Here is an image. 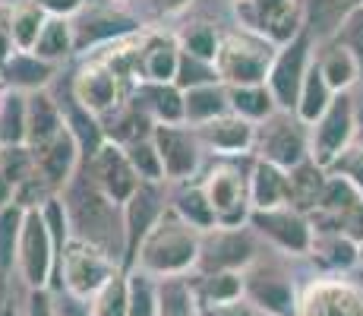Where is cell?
I'll use <instances>...</instances> for the list:
<instances>
[{"instance_id": "6da1fadb", "label": "cell", "mask_w": 363, "mask_h": 316, "mask_svg": "<svg viewBox=\"0 0 363 316\" xmlns=\"http://www.w3.org/2000/svg\"><path fill=\"white\" fill-rule=\"evenodd\" d=\"M67 215L73 224V234L82 241L95 244L99 250H104L108 256H114L123 266V250H127V234H123V206H117L114 200L99 190L89 171L79 180L67 184Z\"/></svg>"}, {"instance_id": "7a4b0ae2", "label": "cell", "mask_w": 363, "mask_h": 316, "mask_svg": "<svg viewBox=\"0 0 363 316\" xmlns=\"http://www.w3.org/2000/svg\"><path fill=\"white\" fill-rule=\"evenodd\" d=\"M199 247H202V231H196L190 222H184L174 209H164L162 219L155 222V228L145 234L133 269L149 272L155 278L190 276L199 266Z\"/></svg>"}, {"instance_id": "3957f363", "label": "cell", "mask_w": 363, "mask_h": 316, "mask_svg": "<svg viewBox=\"0 0 363 316\" xmlns=\"http://www.w3.org/2000/svg\"><path fill=\"white\" fill-rule=\"evenodd\" d=\"M275 45L256 32H231L221 38L215 70L225 86H262L269 80Z\"/></svg>"}, {"instance_id": "277c9868", "label": "cell", "mask_w": 363, "mask_h": 316, "mask_svg": "<svg viewBox=\"0 0 363 316\" xmlns=\"http://www.w3.org/2000/svg\"><path fill=\"white\" fill-rule=\"evenodd\" d=\"M117 269H123V266L117 263L114 256H108V253L99 250L95 244L73 234L69 244L64 247V256H60L54 291H67V294H73V298L89 300Z\"/></svg>"}, {"instance_id": "5b68a950", "label": "cell", "mask_w": 363, "mask_h": 316, "mask_svg": "<svg viewBox=\"0 0 363 316\" xmlns=\"http://www.w3.org/2000/svg\"><path fill=\"white\" fill-rule=\"evenodd\" d=\"M16 269L29 291H54V272H57V247H54L51 228L45 222L41 209L26 212L23 234H19V253H16Z\"/></svg>"}, {"instance_id": "8992f818", "label": "cell", "mask_w": 363, "mask_h": 316, "mask_svg": "<svg viewBox=\"0 0 363 316\" xmlns=\"http://www.w3.org/2000/svg\"><path fill=\"white\" fill-rule=\"evenodd\" d=\"M237 16L250 32L262 35L278 48L306 29L303 0H237Z\"/></svg>"}, {"instance_id": "52a82bcc", "label": "cell", "mask_w": 363, "mask_h": 316, "mask_svg": "<svg viewBox=\"0 0 363 316\" xmlns=\"http://www.w3.org/2000/svg\"><path fill=\"white\" fill-rule=\"evenodd\" d=\"M357 130V108H354L351 95L338 92L329 102L325 114L313 124V136H310V158L316 165H323L329 171V165L341 152L351 146V136Z\"/></svg>"}, {"instance_id": "ba28073f", "label": "cell", "mask_w": 363, "mask_h": 316, "mask_svg": "<svg viewBox=\"0 0 363 316\" xmlns=\"http://www.w3.org/2000/svg\"><path fill=\"white\" fill-rule=\"evenodd\" d=\"M259 126L262 130L256 133V149H259L262 161H272V165L291 171L303 158H310V139H306V130H303L306 124L297 114L291 117L288 111H281V114L275 111Z\"/></svg>"}, {"instance_id": "9c48e42d", "label": "cell", "mask_w": 363, "mask_h": 316, "mask_svg": "<svg viewBox=\"0 0 363 316\" xmlns=\"http://www.w3.org/2000/svg\"><path fill=\"white\" fill-rule=\"evenodd\" d=\"M310 63H313L310 60V32L306 29L275 51V60H272L265 86H269V92L275 95L278 111L297 108V98H300V89H303Z\"/></svg>"}, {"instance_id": "30bf717a", "label": "cell", "mask_w": 363, "mask_h": 316, "mask_svg": "<svg viewBox=\"0 0 363 316\" xmlns=\"http://www.w3.org/2000/svg\"><path fill=\"white\" fill-rule=\"evenodd\" d=\"M243 300L265 316H300V294L294 282L278 269L250 266L243 272Z\"/></svg>"}, {"instance_id": "8fae6325", "label": "cell", "mask_w": 363, "mask_h": 316, "mask_svg": "<svg viewBox=\"0 0 363 316\" xmlns=\"http://www.w3.org/2000/svg\"><path fill=\"white\" fill-rule=\"evenodd\" d=\"M250 228L262 234L269 244L284 250L288 256H303L313 247V222L294 206H278V209H253L250 212Z\"/></svg>"}, {"instance_id": "7c38bea8", "label": "cell", "mask_w": 363, "mask_h": 316, "mask_svg": "<svg viewBox=\"0 0 363 316\" xmlns=\"http://www.w3.org/2000/svg\"><path fill=\"white\" fill-rule=\"evenodd\" d=\"M256 263V244L243 228H215L202 234L196 272H247Z\"/></svg>"}, {"instance_id": "4fadbf2b", "label": "cell", "mask_w": 363, "mask_h": 316, "mask_svg": "<svg viewBox=\"0 0 363 316\" xmlns=\"http://www.w3.org/2000/svg\"><path fill=\"white\" fill-rule=\"evenodd\" d=\"M89 178H92L101 193L108 196V200H114L117 206H123L139 190V184H143L130 156H127V146L114 143V139H104L101 149L89 158Z\"/></svg>"}, {"instance_id": "5bb4252c", "label": "cell", "mask_w": 363, "mask_h": 316, "mask_svg": "<svg viewBox=\"0 0 363 316\" xmlns=\"http://www.w3.org/2000/svg\"><path fill=\"white\" fill-rule=\"evenodd\" d=\"M208 202L215 209V219H218V228H243L250 222V187L243 184V178L234 171V168H215L208 171L206 184Z\"/></svg>"}, {"instance_id": "9a60e30c", "label": "cell", "mask_w": 363, "mask_h": 316, "mask_svg": "<svg viewBox=\"0 0 363 316\" xmlns=\"http://www.w3.org/2000/svg\"><path fill=\"white\" fill-rule=\"evenodd\" d=\"M164 212V202H162V193L152 180H143L139 190L123 202V234H127V250H123V269H133L136 263V253L143 247L145 234L155 228V222L162 219Z\"/></svg>"}, {"instance_id": "2e32d148", "label": "cell", "mask_w": 363, "mask_h": 316, "mask_svg": "<svg viewBox=\"0 0 363 316\" xmlns=\"http://www.w3.org/2000/svg\"><path fill=\"white\" fill-rule=\"evenodd\" d=\"M300 316H363V288L345 278H316L300 298Z\"/></svg>"}, {"instance_id": "e0dca14e", "label": "cell", "mask_w": 363, "mask_h": 316, "mask_svg": "<svg viewBox=\"0 0 363 316\" xmlns=\"http://www.w3.org/2000/svg\"><path fill=\"white\" fill-rule=\"evenodd\" d=\"M152 139H155L158 152H162L167 180L193 178V171L199 165V146H202L196 130H186L180 124H155L152 126Z\"/></svg>"}, {"instance_id": "ac0fdd59", "label": "cell", "mask_w": 363, "mask_h": 316, "mask_svg": "<svg viewBox=\"0 0 363 316\" xmlns=\"http://www.w3.org/2000/svg\"><path fill=\"white\" fill-rule=\"evenodd\" d=\"M73 98L95 117L111 114V111L121 108V73L108 60L89 63L76 76Z\"/></svg>"}, {"instance_id": "d6986e66", "label": "cell", "mask_w": 363, "mask_h": 316, "mask_svg": "<svg viewBox=\"0 0 363 316\" xmlns=\"http://www.w3.org/2000/svg\"><path fill=\"white\" fill-rule=\"evenodd\" d=\"M196 136L206 149L218 152V156H240V152H250L256 146V124L228 111V114L215 117V121L199 124Z\"/></svg>"}, {"instance_id": "ffe728a7", "label": "cell", "mask_w": 363, "mask_h": 316, "mask_svg": "<svg viewBox=\"0 0 363 316\" xmlns=\"http://www.w3.org/2000/svg\"><path fill=\"white\" fill-rule=\"evenodd\" d=\"M79 156H82L79 143H76V136L64 126V130H60L48 146L35 149V168H38V174L54 190H64L69 180H73V171H76Z\"/></svg>"}, {"instance_id": "44dd1931", "label": "cell", "mask_w": 363, "mask_h": 316, "mask_svg": "<svg viewBox=\"0 0 363 316\" xmlns=\"http://www.w3.org/2000/svg\"><path fill=\"white\" fill-rule=\"evenodd\" d=\"M64 126H67L64 111H60V104L45 89L29 92V104H26V146L32 152L48 146Z\"/></svg>"}, {"instance_id": "7402d4cb", "label": "cell", "mask_w": 363, "mask_h": 316, "mask_svg": "<svg viewBox=\"0 0 363 316\" xmlns=\"http://www.w3.org/2000/svg\"><path fill=\"white\" fill-rule=\"evenodd\" d=\"M325 168L316 165L313 158H303L300 165H294L288 171V206H294L297 212H313V209L319 206V200H323V190H325Z\"/></svg>"}, {"instance_id": "603a6c76", "label": "cell", "mask_w": 363, "mask_h": 316, "mask_svg": "<svg viewBox=\"0 0 363 316\" xmlns=\"http://www.w3.org/2000/svg\"><path fill=\"white\" fill-rule=\"evenodd\" d=\"M250 206L253 209H278V206H288V171L272 161H262L253 168L250 174Z\"/></svg>"}, {"instance_id": "cb8c5ba5", "label": "cell", "mask_w": 363, "mask_h": 316, "mask_svg": "<svg viewBox=\"0 0 363 316\" xmlns=\"http://www.w3.org/2000/svg\"><path fill=\"white\" fill-rule=\"evenodd\" d=\"M313 259L329 272H351L360 263V244L338 231H316L313 234Z\"/></svg>"}, {"instance_id": "d4e9b609", "label": "cell", "mask_w": 363, "mask_h": 316, "mask_svg": "<svg viewBox=\"0 0 363 316\" xmlns=\"http://www.w3.org/2000/svg\"><path fill=\"white\" fill-rule=\"evenodd\" d=\"M139 108L158 124H186L184 121V89L177 82H143Z\"/></svg>"}, {"instance_id": "484cf974", "label": "cell", "mask_w": 363, "mask_h": 316, "mask_svg": "<svg viewBox=\"0 0 363 316\" xmlns=\"http://www.w3.org/2000/svg\"><path fill=\"white\" fill-rule=\"evenodd\" d=\"M180 67V45L174 38H152L139 48L143 82H174Z\"/></svg>"}, {"instance_id": "4316f807", "label": "cell", "mask_w": 363, "mask_h": 316, "mask_svg": "<svg viewBox=\"0 0 363 316\" xmlns=\"http://www.w3.org/2000/svg\"><path fill=\"white\" fill-rule=\"evenodd\" d=\"M228 111H231V102H228V86H221V82H206V86L184 92V121L193 126L215 121Z\"/></svg>"}, {"instance_id": "83f0119b", "label": "cell", "mask_w": 363, "mask_h": 316, "mask_svg": "<svg viewBox=\"0 0 363 316\" xmlns=\"http://www.w3.org/2000/svg\"><path fill=\"white\" fill-rule=\"evenodd\" d=\"M319 73H323V80L329 82V89L335 95L338 92H347V89L354 86V82L360 80V60L357 54L351 51L347 45H341V41H335V45L325 48V54L316 60Z\"/></svg>"}, {"instance_id": "f1b7e54d", "label": "cell", "mask_w": 363, "mask_h": 316, "mask_svg": "<svg viewBox=\"0 0 363 316\" xmlns=\"http://www.w3.org/2000/svg\"><path fill=\"white\" fill-rule=\"evenodd\" d=\"M0 73H4V80L10 82L13 89H19V92H38L54 76V63L35 58L32 51H16L0 67Z\"/></svg>"}, {"instance_id": "f546056e", "label": "cell", "mask_w": 363, "mask_h": 316, "mask_svg": "<svg viewBox=\"0 0 363 316\" xmlns=\"http://www.w3.org/2000/svg\"><path fill=\"white\" fill-rule=\"evenodd\" d=\"M158 316H199L196 285L186 276L158 278Z\"/></svg>"}, {"instance_id": "4dcf8cb0", "label": "cell", "mask_w": 363, "mask_h": 316, "mask_svg": "<svg viewBox=\"0 0 363 316\" xmlns=\"http://www.w3.org/2000/svg\"><path fill=\"white\" fill-rule=\"evenodd\" d=\"M228 102H231V111L237 117L250 124H262L269 121L278 111L275 95L269 92V86H228Z\"/></svg>"}, {"instance_id": "1f68e13d", "label": "cell", "mask_w": 363, "mask_h": 316, "mask_svg": "<svg viewBox=\"0 0 363 316\" xmlns=\"http://www.w3.org/2000/svg\"><path fill=\"white\" fill-rule=\"evenodd\" d=\"M48 19L51 16H48L35 0H23V4L13 6L10 10V35H13L16 51H35V45H38Z\"/></svg>"}, {"instance_id": "d6a6232c", "label": "cell", "mask_w": 363, "mask_h": 316, "mask_svg": "<svg viewBox=\"0 0 363 316\" xmlns=\"http://www.w3.org/2000/svg\"><path fill=\"white\" fill-rule=\"evenodd\" d=\"M193 285H196L199 307L243 300V272H202Z\"/></svg>"}, {"instance_id": "836d02e7", "label": "cell", "mask_w": 363, "mask_h": 316, "mask_svg": "<svg viewBox=\"0 0 363 316\" xmlns=\"http://www.w3.org/2000/svg\"><path fill=\"white\" fill-rule=\"evenodd\" d=\"M335 98V92L329 89V82L323 80V73H319L316 60L310 63V70H306V80H303V89H300V98H297V117L303 121L306 126L316 124L319 117L325 114V108H329V102Z\"/></svg>"}, {"instance_id": "e575fe53", "label": "cell", "mask_w": 363, "mask_h": 316, "mask_svg": "<svg viewBox=\"0 0 363 316\" xmlns=\"http://www.w3.org/2000/svg\"><path fill=\"white\" fill-rule=\"evenodd\" d=\"M73 51H76V29H73V23L64 19V16H51L32 54H35V58H41V60H48V63H60L64 58H69Z\"/></svg>"}, {"instance_id": "d590c367", "label": "cell", "mask_w": 363, "mask_h": 316, "mask_svg": "<svg viewBox=\"0 0 363 316\" xmlns=\"http://www.w3.org/2000/svg\"><path fill=\"white\" fill-rule=\"evenodd\" d=\"M92 316H127L130 310V272L117 269L99 291L89 298Z\"/></svg>"}, {"instance_id": "8d00e7d4", "label": "cell", "mask_w": 363, "mask_h": 316, "mask_svg": "<svg viewBox=\"0 0 363 316\" xmlns=\"http://www.w3.org/2000/svg\"><path fill=\"white\" fill-rule=\"evenodd\" d=\"M26 104H29V92L19 89H10L0 98V146L26 143Z\"/></svg>"}, {"instance_id": "74e56055", "label": "cell", "mask_w": 363, "mask_h": 316, "mask_svg": "<svg viewBox=\"0 0 363 316\" xmlns=\"http://www.w3.org/2000/svg\"><path fill=\"white\" fill-rule=\"evenodd\" d=\"M23 222H26V209H23V206L10 202V206L0 209V278L10 276L13 266H16Z\"/></svg>"}, {"instance_id": "f35d334b", "label": "cell", "mask_w": 363, "mask_h": 316, "mask_svg": "<svg viewBox=\"0 0 363 316\" xmlns=\"http://www.w3.org/2000/svg\"><path fill=\"white\" fill-rule=\"evenodd\" d=\"M174 212H177L184 222H190L196 231H202V234L218 228L215 209H212V202H208V196L202 187H186L184 193L177 196V202H174Z\"/></svg>"}, {"instance_id": "ab89813d", "label": "cell", "mask_w": 363, "mask_h": 316, "mask_svg": "<svg viewBox=\"0 0 363 316\" xmlns=\"http://www.w3.org/2000/svg\"><path fill=\"white\" fill-rule=\"evenodd\" d=\"M127 156L133 161V168H136L139 180H152V184L164 180V161H162V152H158L155 139H152V133L127 143Z\"/></svg>"}, {"instance_id": "60d3db41", "label": "cell", "mask_w": 363, "mask_h": 316, "mask_svg": "<svg viewBox=\"0 0 363 316\" xmlns=\"http://www.w3.org/2000/svg\"><path fill=\"white\" fill-rule=\"evenodd\" d=\"M177 45H180V51L184 54H193V58H199V60L215 63L221 38L208 23H193V26H186V29L177 35Z\"/></svg>"}, {"instance_id": "b9f144b4", "label": "cell", "mask_w": 363, "mask_h": 316, "mask_svg": "<svg viewBox=\"0 0 363 316\" xmlns=\"http://www.w3.org/2000/svg\"><path fill=\"white\" fill-rule=\"evenodd\" d=\"M127 316H158V278L130 269V310Z\"/></svg>"}, {"instance_id": "7bdbcfd3", "label": "cell", "mask_w": 363, "mask_h": 316, "mask_svg": "<svg viewBox=\"0 0 363 316\" xmlns=\"http://www.w3.org/2000/svg\"><path fill=\"white\" fill-rule=\"evenodd\" d=\"M177 82L180 89H196V86H206V82H221L218 80V70H215V63L208 60H199L193 58V54H184L180 51V67H177Z\"/></svg>"}, {"instance_id": "ee69618b", "label": "cell", "mask_w": 363, "mask_h": 316, "mask_svg": "<svg viewBox=\"0 0 363 316\" xmlns=\"http://www.w3.org/2000/svg\"><path fill=\"white\" fill-rule=\"evenodd\" d=\"M354 6H357V0H313V19H316L319 32L341 29V23Z\"/></svg>"}, {"instance_id": "f6af8a7d", "label": "cell", "mask_w": 363, "mask_h": 316, "mask_svg": "<svg viewBox=\"0 0 363 316\" xmlns=\"http://www.w3.org/2000/svg\"><path fill=\"white\" fill-rule=\"evenodd\" d=\"M329 171L347 178L354 187H357V193L363 196V146H347V149L329 165Z\"/></svg>"}, {"instance_id": "bcb514c9", "label": "cell", "mask_w": 363, "mask_h": 316, "mask_svg": "<svg viewBox=\"0 0 363 316\" xmlns=\"http://www.w3.org/2000/svg\"><path fill=\"white\" fill-rule=\"evenodd\" d=\"M338 41L357 54L360 70H363V6H354V10L347 13V19L341 23V29H338Z\"/></svg>"}, {"instance_id": "7dc6e473", "label": "cell", "mask_w": 363, "mask_h": 316, "mask_svg": "<svg viewBox=\"0 0 363 316\" xmlns=\"http://www.w3.org/2000/svg\"><path fill=\"white\" fill-rule=\"evenodd\" d=\"M54 313L57 316H92L89 300L73 298V294H67V291H54Z\"/></svg>"}, {"instance_id": "c3c4849f", "label": "cell", "mask_w": 363, "mask_h": 316, "mask_svg": "<svg viewBox=\"0 0 363 316\" xmlns=\"http://www.w3.org/2000/svg\"><path fill=\"white\" fill-rule=\"evenodd\" d=\"M26 316H57L54 313V291H48V288H41V291H29Z\"/></svg>"}, {"instance_id": "681fc988", "label": "cell", "mask_w": 363, "mask_h": 316, "mask_svg": "<svg viewBox=\"0 0 363 316\" xmlns=\"http://www.w3.org/2000/svg\"><path fill=\"white\" fill-rule=\"evenodd\" d=\"M35 4H38L41 10L48 13V16H64V19H69L73 13H79L82 6H86V0H35Z\"/></svg>"}, {"instance_id": "f907efd6", "label": "cell", "mask_w": 363, "mask_h": 316, "mask_svg": "<svg viewBox=\"0 0 363 316\" xmlns=\"http://www.w3.org/2000/svg\"><path fill=\"white\" fill-rule=\"evenodd\" d=\"M199 316H256V310L247 304V300H234V304L199 307Z\"/></svg>"}, {"instance_id": "816d5d0a", "label": "cell", "mask_w": 363, "mask_h": 316, "mask_svg": "<svg viewBox=\"0 0 363 316\" xmlns=\"http://www.w3.org/2000/svg\"><path fill=\"white\" fill-rule=\"evenodd\" d=\"M16 54V45H13V35H10V13L0 19V67Z\"/></svg>"}, {"instance_id": "f5cc1de1", "label": "cell", "mask_w": 363, "mask_h": 316, "mask_svg": "<svg viewBox=\"0 0 363 316\" xmlns=\"http://www.w3.org/2000/svg\"><path fill=\"white\" fill-rule=\"evenodd\" d=\"M10 202H13V184L6 178H0V209L10 206Z\"/></svg>"}, {"instance_id": "db71d44e", "label": "cell", "mask_w": 363, "mask_h": 316, "mask_svg": "<svg viewBox=\"0 0 363 316\" xmlns=\"http://www.w3.org/2000/svg\"><path fill=\"white\" fill-rule=\"evenodd\" d=\"M158 4H162V10H167V13H180V10H186L193 0H158Z\"/></svg>"}, {"instance_id": "11a10c76", "label": "cell", "mask_w": 363, "mask_h": 316, "mask_svg": "<svg viewBox=\"0 0 363 316\" xmlns=\"http://www.w3.org/2000/svg\"><path fill=\"white\" fill-rule=\"evenodd\" d=\"M357 146H363V104H360V111H357Z\"/></svg>"}, {"instance_id": "9f6ffc18", "label": "cell", "mask_w": 363, "mask_h": 316, "mask_svg": "<svg viewBox=\"0 0 363 316\" xmlns=\"http://www.w3.org/2000/svg\"><path fill=\"white\" fill-rule=\"evenodd\" d=\"M0 316H16V310H13V307L6 304V307H0Z\"/></svg>"}, {"instance_id": "6f0895ef", "label": "cell", "mask_w": 363, "mask_h": 316, "mask_svg": "<svg viewBox=\"0 0 363 316\" xmlns=\"http://www.w3.org/2000/svg\"><path fill=\"white\" fill-rule=\"evenodd\" d=\"M357 266H363V244H360V263Z\"/></svg>"}, {"instance_id": "680465c9", "label": "cell", "mask_w": 363, "mask_h": 316, "mask_svg": "<svg viewBox=\"0 0 363 316\" xmlns=\"http://www.w3.org/2000/svg\"><path fill=\"white\" fill-rule=\"evenodd\" d=\"M114 4H130V0H114Z\"/></svg>"}, {"instance_id": "91938a15", "label": "cell", "mask_w": 363, "mask_h": 316, "mask_svg": "<svg viewBox=\"0 0 363 316\" xmlns=\"http://www.w3.org/2000/svg\"><path fill=\"white\" fill-rule=\"evenodd\" d=\"M0 82H4V73H0Z\"/></svg>"}, {"instance_id": "94428289", "label": "cell", "mask_w": 363, "mask_h": 316, "mask_svg": "<svg viewBox=\"0 0 363 316\" xmlns=\"http://www.w3.org/2000/svg\"><path fill=\"white\" fill-rule=\"evenodd\" d=\"M0 98H4V95H0Z\"/></svg>"}]
</instances>
